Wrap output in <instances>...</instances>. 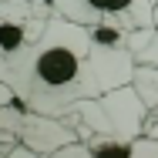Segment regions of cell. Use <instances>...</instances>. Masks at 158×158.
Listing matches in <instances>:
<instances>
[{
    "label": "cell",
    "instance_id": "obj_4",
    "mask_svg": "<svg viewBox=\"0 0 158 158\" xmlns=\"http://www.w3.org/2000/svg\"><path fill=\"white\" fill-rule=\"evenodd\" d=\"M7 104H17V98L10 91V84L3 81V74H0V108H7Z\"/></svg>",
    "mask_w": 158,
    "mask_h": 158
},
{
    "label": "cell",
    "instance_id": "obj_3",
    "mask_svg": "<svg viewBox=\"0 0 158 158\" xmlns=\"http://www.w3.org/2000/svg\"><path fill=\"white\" fill-rule=\"evenodd\" d=\"M7 108H10V104H7ZM14 141H17V131H14V128H7V111L0 108V158L10 155Z\"/></svg>",
    "mask_w": 158,
    "mask_h": 158
},
{
    "label": "cell",
    "instance_id": "obj_2",
    "mask_svg": "<svg viewBox=\"0 0 158 158\" xmlns=\"http://www.w3.org/2000/svg\"><path fill=\"white\" fill-rule=\"evenodd\" d=\"M51 14L91 31L111 27L121 34H135L155 24V0H51Z\"/></svg>",
    "mask_w": 158,
    "mask_h": 158
},
{
    "label": "cell",
    "instance_id": "obj_1",
    "mask_svg": "<svg viewBox=\"0 0 158 158\" xmlns=\"http://www.w3.org/2000/svg\"><path fill=\"white\" fill-rule=\"evenodd\" d=\"M0 74L27 111L64 114L81 101L125 88L135 74V61L128 47L104 44L91 27L51 14L40 37L14 61L0 64Z\"/></svg>",
    "mask_w": 158,
    "mask_h": 158
},
{
    "label": "cell",
    "instance_id": "obj_5",
    "mask_svg": "<svg viewBox=\"0 0 158 158\" xmlns=\"http://www.w3.org/2000/svg\"><path fill=\"white\" fill-rule=\"evenodd\" d=\"M155 27H158V0H155Z\"/></svg>",
    "mask_w": 158,
    "mask_h": 158
}]
</instances>
